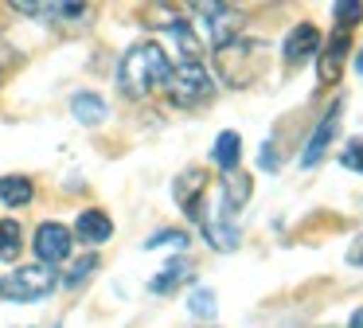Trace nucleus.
<instances>
[{
  "instance_id": "f257e3e1",
  "label": "nucleus",
  "mask_w": 363,
  "mask_h": 328,
  "mask_svg": "<svg viewBox=\"0 0 363 328\" xmlns=\"http://www.w3.org/2000/svg\"><path fill=\"white\" fill-rule=\"evenodd\" d=\"M168 75H172V62H168L164 47L160 43H133L125 55H121L118 86L129 94V98H149L157 86L168 82Z\"/></svg>"
},
{
  "instance_id": "f03ea898",
  "label": "nucleus",
  "mask_w": 363,
  "mask_h": 328,
  "mask_svg": "<svg viewBox=\"0 0 363 328\" xmlns=\"http://www.w3.org/2000/svg\"><path fill=\"white\" fill-rule=\"evenodd\" d=\"M59 285V273L55 266H16L12 273H4L0 278V297L4 301H43V297H51V289Z\"/></svg>"
},
{
  "instance_id": "7ed1b4c3",
  "label": "nucleus",
  "mask_w": 363,
  "mask_h": 328,
  "mask_svg": "<svg viewBox=\"0 0 363 328\" xmlns=\"http://www.w3.org/2000/svg\"><path fill=\"white\" fill-rule=\"evenodd\" d=\"M219 70L227 82H250L262 75V62H266V43L258 39H230L227 47H219Z\"/></svg>"
},
{
  "instance_id": "20e7f679",
  "label": "nucleus",
  "mask_w": 363,
  "mask_h": 328,
  "mask_svg": "<svg viewBox=\"0 0 363 328\" xmlns=\"http://www.w3.org/2000/svg\"><path fill=\"white\" fill-rule=\"evenodd\" d=\"M164 86H168L176 106H199V102H207L215 94V78L199 59H184L180 67H172Z\"/></svg>"
},
{
  "instance_id": "39448f33",
  "label": "nucleus",
  "mask_w": 363,
  "mask_h": 328,
  "mask_svg": "<svg viewBox=\"0 0 363 328\" xmlns=\"http://www.w3.org/2000/svg\"><path fill=\"white\" fill-rule=\"evenodd\" d=\"M196 12H199V23H203L207 39L215 43V51L227 47L238 35V28H242V12H235L227 4H196Z\"/></svg>"
},
{
  "instance_id": "423d86ee",
  "label": "nucleus",
  "mask_w": 363,
  "mask_h": 328,
  "mask_svg": "<svg viewBox=\"0 0 363 328\" xmlns=\"http://www.w3.org/2000/svg\"><path fill=\"white\" fill-rule=\"evenodd\" d=\"M250 192H254V180L246 176L242 168H235V172H223L219 215H215V219H223V223H235V215L246 207V199H250Z\"/></svg>"
},
{
  "instance_id": "0eeeda50",
  "label": "nucleus",
  "mask_w": 363,
  "mask_h": 328,
  "mask_svg": "<svg viewBox=\"0 0 363 328\" xmlns=\"http://www.w3.org/2000/svg\"><path fill=\"white\" fill-rule=\"evenodd\" d=\"M71 242H74V234L67 231L63 223H40L32 246H35V254H40L43 266H59L67 254H71Z\"/></svg>"
},
{
  "instance_id": "6e6552de",
  "label": "nucleus",
  "mask_w": 363,
  "mask_h": 328,
  "mask_svg": "<svg viewBox=\"0 0 363 328\" xmlns=\"http://www.w3.org/2000/svg\"><path fill=\"white\" fill-rule=\"evenodd\" d=\"M320 47H324L320 28H316V23H297V28L285 35L281 55H285V62H305V59H313Z\"/></svg>"
},
{
  "instance_id": "1a4fd4ad",
  "label": "nucleus",
  "mask_w": 363,
  "mask_h": 328,
  "mask_svg": "<svg viewBox=\"0 0 363 328\" xmlns=\"http://www.w3.org/2000/svg\"><path fill=\"white\" fill-rule=\"evenodd\" d=\"M336 129H340V102L320 117V125H316L313 137H308L305 153H301V164H305V168H316V164H320V156H324V148H328V141L336 137Z\"/></svg>"
},
{
  "instance_id": "9d476101",
  "label": "nucleus",
  "mask_w": 363,
  "mask_h": 328,
  "mask_svg": "<svg viewBox=\"0 0 363 328\" xmlns=\"http://www.w3.org/2000/svg\"><path fill=\"white\" fill-rule=\"evenodd\" d=\"M203 192H207V172H199V168H188L180 180H176V203L184 207V215H188V219H199Z\"/></svg>"
},
{
  "instance_id": "9b49d317",
  "label": "nucleus",
  "mask_w": 363,
  "mask_h": 328,
  "mask_svg": "<svg viewBox=\"0 0 363 328\" xmlns=\"http://www.w3.org/2000/svg\"><path fill=\"white\" fill-rule=\"evenodd\" d=\"M113 234V223H110V215H106V211H82L79 219H74V239H82V242H106Z\"/></svg>"
},
{
  "instance_id": "f8f14e48",
  "label": "nucleus",
  "mask_w": 363,
  "mask_h": 328,
  "mask_svg": "<svg viewBox=\"0 0 363 328\" xmlns=\"http://www.w3.org/2000/svg\"><path fill=\"white\" fill-rule=\"evenodd\" d=\"M347 47H352L347 31H336V39H332V43H324V51H320V82L324 86H332L340 78V67H344Z\"/></svg>"
},
{
  "instance_id": "ddd939ff",
  "label": "nucleus",
  "mask_w": 363,
  "mask_h": 328,
  "mask_svg": "<svg viewBox=\"0 0 363 328\" xmlns=\"http://www.w3.org/2000/svg\"><path fill=\"white\" fill-rule=\"evenodd\" d=\"M211 160L219 164L223 172H235V168H238V160H242V137H238L235 129H223L219 137H215Z\"/></svg>"
},
{
  "instance_id": "4468645a",
  "label": "nucleus",
  "mask_w": 363,
  "mask_h": 328,
  "mask_svg": "<svg viewBox=\"0 0 363 328\" xmlns=\"http://www.w3.org/2000/svg\"><path fill=\"white\" fill-rule=\"evenodd\" d=\"M35 199V184L28 176H0V203L4 207H28Z\"/></svg>"
},
{
  "instance_id": "2eb2a0df",
  "label": "nucleus",
  "mask_w": 363,
  "mask_h": 328,
  "mask_svg": "<svg viewBox=\"0 0 363 328\" xmlns=\"http://www.w3.org/2000/svg\"><path fill=\"white\" fill-rule=\"evenodd\" d=\"M71 114L79 117L82 125H102V121H106V102H102V94H90V90L74 94V98H71Z\"/></svg>"
},
{
  "instance_id": "dca6fc26",
  "label": "nucleus",
  "mask_w": 363,
  "mask_h": 328,
  "mask_svg": "<svg viewBox=\"0 0 363 328\" xmlns=\"http://www.w3.org/2000/svg\"><path fill=\"white\" fill-rule=\"evenodd\" d=\"M188 278H191V262H168L164 270L149 281V289H152V293H172V289L184 285Z\"/></svg>"
},
{
  "instance_id": "f3484780",
  "label": "nucleus",
  "mask_w": 363,
  "mask_h": 328,
  "mask_svg": "<svg viewBox=\"0 0 363 328\" xmlns=\"http://www.w3.org/2000/svg\"><path fill=\"white\" fill-rule=\"evenodd\" d=\"M20 223L16 219H0V262H16L20 258V246H24V239H20Z\"/></svg>"
},
{
  "instance_id": "a211bd4d",
  "label": "nucleus",
  "mask_w": 363,
  "mask_h": 328,
  "mask_svg": "<svg viewBox=\"0 0 363 328\" xmlns=\"http://www.w3.org/2000/svg\"><path fill=\"white\" fill-rule=\"evenodd\" d=\"M332 12L340 16V23H344V28H352V23L363 20V4H359V0H340V4H332Z\"/></svg>"
},
{
  "instance_id": "6ab92c4d",
  "label": "nucleus",
  "mask_w": 363,
  "mask_h": 328,
  "mask_svg": "<svg viewBox=\"0 0 363 328\" xmlns=\"http://www.w3.org/2000/svg\"><path fill=\"white\" fill-rule=\"evenodd\" d=\"M188 309L196 312V317H215V293L211 289H196L188 301Z\"/></svg>"
},
{
  "instance_id": "aec40b11",
  "label": "nucleus",
  "mask_w": 363,
  "mask_h": 328,
  "mask_svg": "<svg viewBox=\"0 0 363 328\" xmlns=\"http://www.w3.org/2000/svg\"><path fill=\"white\" fill-rule=\"evenodd\" d=\"M340 164H344L347 172H359L363 176V141H352V145L340 153Z\"/></svg>"
},
{
  "instance_id": "412c9836",
  "label": "nucleus",
  "mask_w": 363,
  "mask_h": 328,
  "mask_svg": "<svg viewBox=\"0 0 363 328\" xmlns=\"http://www.w3.org/2000/svg\"><path fill=\"white\" fill-rule=\"evenodd\" d=\"M157 246H188V234L184 231H160L145 242V250H157Z\"/></svg>"
},
{
  "instance_id": "4be33fe9",
  "label": "nucleus",
  "mask_w": 363,
  "mask_h": 328,
  "mask_svg": "<svg viewBox=\"0 0 363 328\" xmlns=\"http://www.w3.org/2000/svg\"><path fill=\"white\" fill-rule=\"evenodd\" d=\"M94 266H98V258H82V262L74 266V273L67 278V285H79V281H86L90 273H94Z\"/></svg>"
},
{
  "instance_id": "5701e85b",
  "label": "nucleus",
  "mask_w": 363,
  "mask_h": 328,
  "mask_svg": "<svg viewBox=\"0 0 363 328\" xmlns=\"http://www.w3.org/2000/svg\"><path fill=\"white\" fill-rule=\"evenodd\" d=\"M347 266H363V234L347 246Z\"/></svg>"
},
{
  "instance_id": "b1692460",
  "label": "nucleus",
  "mask_w": 363,
  "mask_h": 328,
  "mask_svg": "<svg viewBox=\"0 0 363 328\" xmlns=\"http://www.w3.org/2000/svg\"><path fill=\"white\" fill-rule=\"evenodd\" d=\"M347 328H363V309L352 312V320H347Z\"/></svg>"
},
{
  "instance_id": "393cba45",
  "label": "nucleus",
  "mask_w": 363,
  "mask_h": 328,
  "mask_svg": "<svg viewBox=\"0 0 363 328\" xmlns=\"http://www.w3.org/2000/svg\"><path fill=\"white\" fill-rule=\"evenodd\" d=\"M355 70H359V78H363V51L355 55Z\"/></svg>"
}]
</instances>
